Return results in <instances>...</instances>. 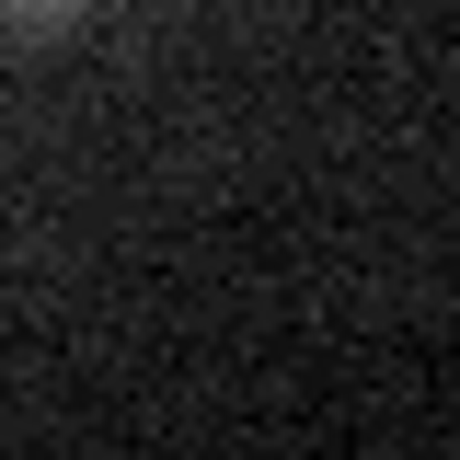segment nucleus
<instances>
[{"label":"nucleus","instance_id":"1","mask_svg":"<svg viewBox=\"0 0 460 460\" xmlns=\"http://www.w3.org/2000/svg\"><path fill=\"white\" fill-rule=\"evenodd\" d=\"M0 12H69V0H0Z\"/></svg>","mask_w":460,"mask_h":460}]
</instances>
